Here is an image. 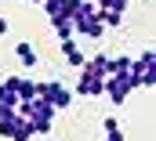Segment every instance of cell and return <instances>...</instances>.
Wrapping results in <instances>:
<instances>
[{"label": "cell", "instance_id": "obj_13", "mask_svg": "<svg viewBox=\"0 0 156 141\" xmlns=\"http://www.w3.org/2000/svg\"><path fill=\"white\" fill-rule=\"evenodd\" d=\"M98 15H102L105 29H116L120 22H123V15H127V11H113V7H98Z\"/></svg>", "mask_w": 156, "mask_h": 141}, {"label": "cell", "instance_id": "obj_8", "mask_svg": "<svg viewBox=\"0 0 156 141\" xmlns=\"http://www.w3.org/2000/svg\"><path fill=\"white\" fill-rule=\"evenodd\" d=\"M58 47H62V58L73 65V69H83V62H87V54L80 51L76 40H58Z\"/></svg>", "mask_w": 156, "mask_h": 141}, {"label": "cell", "instance_id": "obj_3", "mask_svg": "<svg viewBox=\"0 0 156 141\" xmlns=\"http://www.w3.org/2000/svg\"><path fill=\"white\" fill-rule=\"evenodd\" d=\"M142 87V80H138V72H120V76H109L105 80V98L113 101V105H123L127 98H131V91H138Z\"/></svg>", "mask_w": 156, "mask_h": 141}, {"label": "cell", "instance_id": "obj_11", "mask_svg": "<svg viewBox=\"0 0 156 141\" xmlns=\"http://www.w3.org/2000/svg\"><path fill=\"white\" fill-rule=\"evenodd\" d=\"M0 105H7V108H18V105H22V98H18V91H15L11 76L0 83Z\"/></svg>", "mask_w": 156, "mask_h": 141}, {"label": "cell", "instance_id": "obj_6", "mask_svg": "<svg viewBox=\"0 0 156 141\" xmlns=\"http://www.w3.org/2000/svg\"><path fill=\"white\" fill-rule=\"evenodd\" d=\"M76 94H80V98H102V94H105V76H94V72L80 69V76H76Z\"/></svg>", "mask_w": 156, "mask_h": 141}, {"label": "cell", "instance_id": "obj_14", "mask_svg": "<svg viewBox=\"0 0 156 141\" xmlns=\"http://www.w3.org/2000/svg\"><path fill=\"white\" fill-rule=\"evenodd\" d=\"M102 127H105V141H123V130H120V123L113 119V116H105Z\"/></svg>", "mask_w": 156, "mask_h": 141}, {"label": "cell", "instance_id": "obj_7", "mask_svg": "<svg viewBox=\"0 0 156 141\" xmlns=\"http://www.w3.org/2000/svg\"><path fill=\"white\" fill-rule=\"evenodd\" d=\"M44 7H47V18H73L80 0H44Z\"/></svg>", "mask_w": 156, "mask_h": 141}, {"label": "cell", "instance_id": "obj_2", "mask_svg": "<svg viewBox=\"0 0 156 141\" xmlns=\"http://www.w3.org/2000/svg\"><path fill=\"white\" fill-rule=\"evenodd\" d=\"M18 112L29 119L33 134H51V123H55V105L44 101V98H33V101H22Z\"/></svg>", "mask_w": 156, "mask_h": 141}, {"label": "cell", "instance_id": "obj_12", "mask_svg": "<svg viewBox=\"0 0 156 141\" xmlns=\"http://www.w3.org/2000/svg\"><path fill=\"white\" fill-rule=\"evenodd\" d=\"M51 29L58 33V40H73L76 29H73V18H51Z\"/></svg>", "mask_w": 156, "mask_h": 141}, {"label": "cell", "instance_id": "obj_4", "mask_svg": "<svg viewBox=\"0 0 156 141\" xmlns=\"http://www.w3.org/2000/svg\"><path fill=\"white\" fill-rule=\"evenodd\" d=\"M40 98H44V101H51L55 112L73 105V91H69L66 83H58V80H44V83H40Z\"/></svg>", "mask_w": 156, "mask_h": 141}, {"label": "cell", "instance_id": "obj_9", "mask_svg": "<svg viewBox=\"0 0 156 141\" xmlns=\"http://www.w3.org/2000/svg\"><path fill=\"white\" fill-rule=\"evenodd\" d=\"M83 69L94 72V76H105V80H109V72H113V58H109V54H91V58L83 62Z\"/></svg>", "mask_w": 156, "mask_h": 141}, {"label": "cell", "instance_id": "obj_16", "mask_svg": "<svg viewBox=\"0 0 156 141\" xmlns=\"http://www.w3.org/2000/svg\"><path fill=\"white\" fill-rule=\"evenodd\" d=\"M7 29H11V26H7V18H4V15H0V36L7 33Z\"/></svg>", "mask_w": 156, "mask_h": 141}, {"label": "cell", "instance_id": "obj_1", "mask_svg": "<svg viewBox=\"0 0 156 141\" xmlns=\"http://www.w3.org/2000/svg\"><path fill=\"white\" fill-rule=\"evenodd\" d=\"M73 29H76V36H91V40H98L105 33V22H102L94 0H80L76 15H73Z\"/></svg>", "mask_w": 156, "mask_h": 141}, {"label": "cell", "instance_id": "obj_15", "mask_svg": "<svg viewBox=\"0 0 156 141\" xmlns=\"http://www.w3.org/2000/svg\"><path fill=\"white\" fill-rule=\"evenodd\" d=\"M98 7H113V11H127V4L131 0H94Z\"/></svg>", "mask_w": 156, "mask_h": 141}, {"label": "cell", "instance_id": "obj_5", "mask_svg": "<svg viewBox=\"0 0 156 141\" xmlns=\"http://www.w3.org/2000/svg\"><path fill=\"white\" fill-rule=\"evenodd\" d=\"M134 72H138L142 87H156V47L142 51V54L134 58Z\"/></svg>", "mask_w": 156, "mask_h": 141}, {"label": "cell", "instance_id": "obj_10", "mask_svg": "<svg viewBox=\"0 0 156 141\" xmlns=\"http://www.w3.org/2000/svg\"><path fill=\"white\" fill-rule=\"evenodd\" d=\"M15 58H18V65H26V69H37V62H40V54H37V47L26 40V43H15Z\"/></svg>", "mask_w": 156, "mask_h": 141}]
</instances>
